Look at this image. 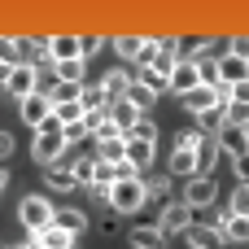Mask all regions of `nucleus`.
Segmentation results:
<instances>
[{
	"mask_svg": "<svg viewBox=\"0 0 249 249\" xmlns=\"http://www.w3.org/2000/svg\"><path fill=\"white\" fill-rule=\"evenodd\" d=\"M245 123H249V101H232V105L223 109V127H236V131H241Z\"/></svg>",
	"mask_w": 249,
	"mask_h": 249,
	"instance_id": "obj_30",
	"label": "nucleus"
},
{
	"mask_svg": "<svg viewBox=\"0 0 249 249\" xmlns=\"http://www.w3.org/2000/svg\"><path fill=\"white\" fill-rule=\"evenodd\" d=\"M140 118H144V114H140V109H136L131 101H114V105H109V123H114V127H118L123 136H131V127H136Z\"/></svg>",
	"mask_w": 249,
	"mask_h": 249,
	"instance_id": "obj_13",
	"label": "nucleus"
},
{
	"mask_svg": "<svg viewBox=\"0 0 249 249\" xmlns=\"http://www.w3.org/2000/svg\"><path fill=\"white\" fill-rule=\"evenodd\" d=\"M188 245L193 249H228L219 228H188Z\"/></svg>",
	"mask_w": 249,
	"mask_h": 249,
	"instance_id": "obj_17",
	"label": "nucleus"
},
{
	"mask_svg": "<svg viewBox=\"0 0 249 249\" xmlns=\"http://www.w3.org/2000/svg\"><path fill=\"white\" fill-rule=\"evenodd\" d=\"M184 105H188L193 114H206V109H219V105H214V83H210V88H206V83H201V88H193V92L184 96Z\"/></svg>",
	"mask_w": 249,
	"mask_h": 249,
	"instance_id": "obj_19",
	"label": "nucleus"
},
{
	"mask_svg": "<svg viewBox=\"0 0 249 249\" xmlns=\"http://www.w3.org/2000/svg\"><path fill=\"white\" fill-rule=\"evenodd\" d=\"M105 201L114 206V214H136L140 206H149L144 179H140V175H123V179H114L109 193H105Z\"/></svg>",
	"mask_w": 249,
	"mask_h": 249,
	"instance_id": "obj_1",
	"label": "nucleus"
},
{
	"mask_svg": "<svg viewBox=\"0 0 249 249\" xmlns=\"http://www.w3.org/2000/svg\"><path fill=\"white\" fill-rule=\"evenodd\" d=\"M228 53H232V57H245V61H249V35H232Z\"/></svg>",
	"mask_w": 249,
	"mask_h": 249,
	"instance_id": "obj_40",
	"label": "nucleus"
},
{
	"mask_svg": "<svg viewBox=\"0 0 249 249\" xmlns=\"http://www.w3.org/2000/svg\"><path fill=\"white\" fill-rule=\"evenodd\" d=\"M214 197H219V184H214V175H193L179 201H184L188 210H210V206H214Z\"/></svg>",
	"mask_w": 249,
	"mask_h": 249,
	"instance_id": "obj_4",
	"label": "nucleus"
},
{
	"mask_svg": "<svg viewBox=\"0 0 249 249\" xmlns=\"http://www.w3.org/2000/svg\"><path fill=\"white\" fill-rule=\"evenodd\" d=\"M101 48H105V39H101V35H83V39H79V57H83V61H88V57H96Z\"/></svg>",
	"mask_w": 249,
	"mask_h": 249,
	"instance_id": "obj_35",
	"label": "nucleus"
},
{
	"mask_svg": "<svg viewBox=\"0 0 249 249\" xmlns=\"http://www.w3.org/2000/svg\"><path fill=\"white\" fill-rule=\"evenodd\" d=\"M44 184H48L53 193H70V188H79L74 175H70L66 166H48V171H44Z\"/></svg>",
	"mask_w": 249,
	"mask_h": 249,
	"instance_id": "obj_23",
	"label": "nucleus"
},
{
	"mask_svg": "<svg viewBox=\"0 0 249 249\" xmlns=\"http://www.w3.org/2000/svg\"><path fill=\"white\" fill-rule=\"evenodd\" d=\"M219 232H223V241H236V245H245V241H249V219H241V214H228Z\"/></svg>",
	"mask_w": 249,
	"mask_h": 249,
	"instance_id": "obj_22",
	"label": "nucleus"
},
{
	"mask_svg": "<svg viewBox=\"0 0 249 249\" xmlns=\"http://www.w3.org/2000/svg\"><path fill=\"white\" fill-rule=\"evenodd\" d=\"M18 219H22V228L35 236V232L53 228V219H57V206H53L44 193H31V197H22V201H18Z\"/></svg>",
	"mask_w": 249,
	"mask_h": 249,
	"instance_id": "obj_2",
	"label": "nucleus"
},
{
	"mask_svg": "<svg viewBox=\"0 0 249 249\" xmlns=\"http://www.w3.org/2000/svg\"><path fill=\"white\" fill-rule=\"evenodd\" d=\"M0 61L4 66H18V44L13 39H0Z\"/></svg>",
	"mask_w": 249,
	"mask_h": 249,
	"instance_id": "obj_41",
	"label": "nucleus"
},
{
	"mask_svg": "<svg viewBox=\"0 0 249 249\" xmlns=\"http://www.w3.org/2000/svg\"><path fill=\"white\" fill-rule=\"evenodd\" d=\"M249 144H245V131H236V127H223L219 131V153H232V158H241Z\"/></svg>",
	"mask_w": 249,
	"mask_h": 249,
	"instance_id": "obj_21",
	"label": "nucleus"
},
{
	"mask_svg": "<svg viewBox=\"0 0 249 249\" xmlns=\"http://www.w3.org/2000/svg\"><path fill=\"white\" fill-rule=\"evenodd\" d=\"M31 249H74V236L66 232V228H44V232H35L31 236Z\"/></svg>",
	"mask_w": 249,
	"mask_h": 249,
	"instance_id": "obj_11",
	"label": "nucleus"
},
{
	"mask_svg": "<svg viewBox=\"0 0 249 249\" xmlns=\"http://www.w3.org/2000/svg\"><path fill=\"white\" fill-rule=\"evenodd\" d=\"M127 140H144V144H158V123L153 118H140L136 127H131V136Z\"/></svg>",
	"mask_w": 249,
	"mask_h": 249,
	"instance_id": "obj_31",
	"label": "nucleus"
},
{
	"mask_svg": "<svg viewBox=\"0 0 249 249\" xmlns=\"http://www.w3.org/2000/svg\"><path fill=\"white\" fill-rule=\"evenodd\" d=\"M31 149H35V162L53 166V162H57L66 149H70V144H66V131H61V123H57V118H48V123L35 131V144H31Z\"/></svg>",
	"mask_w": 249,
	"mask_h": 249,
	"instance_id": "obj_3",
	"label": "nucleus"
},
{
	"mask_svg": "<svg viewBox=\"0 0 249 249\" xmlns=\"http://www.w3.org/2000/svg\"><path fill=\"white\" fill-rule=\"evenodd\" d=\"M175 144H179V149H201V144H206V136H201V131L193 127V131H184V136H179Z\"/></svg>",
	"mask_w": 249,
	"mask_h": 249,
	"instance_id": "obj_39",
	"label": "nucleus"
},
{
	"mask_svg": "<svg viewBox=\"0 0 249 249\" xmlns=\"http://www.w3.org/2000/svg\"><path fill=\"white\" fill-rule=\"evenodd\" d=\"M127 245H131V249H166V236L158 232V223H153V228H144V223H140V228H131V232H127Z\"/></svg>",
	"mask_w": 249,
	"mask_h": 249,
	"instance_id": "obj_14",
	"label": "nucleus"
},
{
	"mask_svg": "<svg viewBox=\"0 0 249 249\" xmlns=\"http://www.w3.org/2000/svg\"><path fill=\"white\" fill-rule=\"evenodd\" d=\"M127 88H131V74L127 70H109L105 79H101V92H105V101L114 105V101H123L127 96Z\"/></svg>",
	"mask_w": 249,
	"mask_h": 249,
	"instance_id": "obj_15",
	"label": "nucleus"
},
{
	"mask_svg": "<svg viewBox=\"0 0 249 249\" xmlns=\"http://www.w3.org/2000/svg\"><path fill=\"white\" fill-rule=\"evenodd\" d=\"M197 171H201L197 149H179V144H175V149H171V175H188V179H193Z\"/></svg>",
	"mask_w": 249,
	"mask_h": 249,
	"instance_id": "obj_16",
	"label": "nucleus"
},
{
	"mask_svg": "<svg viewBox=\"0 0 249 249\" xmlns=\"http://www.w3.org/2000/svg\"><path fill=\"white\" fill-rule=\"evenodd\" d=\"M144 193H149V201H162V206H166V197H171V175L149 179V184H144Z\"/></svg>",
	"mask_w": 249,
	"mask_h": 249,
	"instance_id": "obj_32",
	"label": "nucleus"
},
{
	"mask_svg": "<svg viewBox=\"0 0 249 249\" xmlns=\"http://www.w3.org/2000/svg\"><path fill=\"white\" fill-rule=\"evenodd\" d=\"M9 153H13V136H9V131H4V127H0V162H4V158H9Z\"/></svg>",
	"mask_w": 249,
	"mask_h": 249,
	"instance_id": "obj_44",
	"label": "nucleus"
},
{
	"mask_svg": "<svg viewBox=\"0 0 249 249\" xmlns=\"http://www.w3.org/2000/svg\"><path fill=\"white\" fill-rule=\"evenodd\" d=\"M228 214H241V219H249V188H245V184H236V193H232V206H228Z\"/></svg>",
	"mask_w": 249,
	"mask_h": 249,
	"instance_id": "obj_34",
	"label": "nucleus"
},
{
	"mask_svg": "<svg viewBox=\"0 0 249 249\" xmlns=\"http://www.w3.org/2000/svg\"><path fill=\"white\" fill-rule=\"evenodd\" d=\"M127 158V136H101L96 140V162L101 166H123Z\"/></svg>",
	"mask_w": 249,
	"mask_h": 249,
	"instance_id": "obj_10",
	"label": "nucleus"
},
{
	"mask_svg": "<svg viewBox=\"0 0 249 249\" xmlns=\"http://www.w3.org/2000/svg\"><path fill=\"white\" fill-rule=\"evenodd\" d=\"M197 162H201V166H214V162H219V140H206V144L197 149Z\"/></svg>",
	"mask_w": 249,
	"mask_h": 249,
	"instance_id": "obj_38",
	"label": "nucleus"
},
{
	"mask_svg": "<svg viewBox=\"0 0 249 249\" xmlns=\"http://www.w3.org/2000/svg\"><path fill=\"white\" fill-rule=\"evenodd\" d=\"M105 123H109V105H105V109H88V114H83V131H88V136H96Z\"/></svg>",
	"mask_w": 249,
	"mask_h": 249,
	"instance_id": "obj_33",
	"label": "nucleus"
},
{
	"mask_svg": "<svg viewBox=\"0 0 249 249\" xmlns=\"http://www.w3.org/2000/svg\"><path fill=\"white\" fill-rule=\"evenodd\" d=\"M236 179H241V184L249 188V149L241 153V158H236Z\"/></svg>",
	"mask_w": 249,
	"mask_h": 249,
	"instance_id": "obj_42",
	"label": "nucleus"
},
{
	"mask_svg": "<svg viewBox=\"0 0 249 249\" xmlns=\"http://www.w3.org/2000/svg\"><path fill=\"white\" fill-rule=\"evenodd\" d=\"M96 171H101V162H96V158H79V162L70 166V175H74V184H88V188L96 184Z\"/></svg>",
	"mask_w": 249,
	"mask_h": 249,
	"instance_id": "obj_27",
	"label": "nucleus"
},
{
	"mask_svg": "<svg viewBox=\"0 0 249 249\" xmlns=\"http://www.w3.org/2000/svg\"><path fill=\"white\" fill-rule=\"evenodd\" d=\"M232 101H249V83H241V88H232Z\"/></svg>",
	"mask_w": 249,
	"mask_h": 249,
	"instance_id": "obj_45",
	"label": "nucleus"
},
{
	"mask_svg": "<svg viewBox=\"0 0 249 249\" xmlns=\"http://www.w3.org/2000/svg\"><path fill=\"white\" fill-rule=\"evenodd\" d=\"M4 188H9V171L0 166V193H4Z\"/></svg>",
	"mask_w": 249,
	"mask_h": 249,
	"instance_id": "obj_46",
	"label": "nucleus"
},
{
	"mask_svg": "<svg viewBox=\"0 0 249 249\" xmlns=\"http://www.w3.org/2000/svg\"><path fill=\"white\" fill-rule=\"evenodd\" d=\"M214 53H219V44H214V39H201V44L193 48V57H188V61H197V66H201V61H214Z\"/></svg>",
	"mask_w": 249,
	"mask_h": 249,
	"instance_id": "obj_36",
	"label": "nucleus"
},
{
	"mask_svg": "<svg viewBox=\"0 0 249 249\" xmlns=\"http://www.w3.org/2000/svg\"><path fill=\"white\" fill-rule=\"evenodd\" d=\"M18 109H22V123H26V127H35V131H39V127L53 118V101H48L44 92H35V96L18 101Z\"/></svg>",
	"mask_w": 249,
	"mask_h": 249,
	"instance_id": "obj_7",
	"label": "nucleus"
},
{
	"mask_svg": "<svg viewBox=\"0 0 249 249\" xmlns=\"http://www.w3.org/2000/svg\"><path fill=\"white\" fill-rule=\"evenodd\" d=\"M197 118H201V127H197L201 136H206V131H214V127L223 131V109H206V114H197Z\"/></svg>",
	"mask_w": 249,
	"mask_h": 249,
	"instance_id": "obj_37",
	"label": "nucleus"
},
{
	"mask_svg": "<svg viewBox=\"0 0 249 249\" xmlns=\"http://www.w3.org/2000/svg\"><path fill=\"white\" fill-rule=\"evenodd\" d=\"M53 223H57V228H66V232L74 236V232H83V228H88V214H83V210H57V219H53Z\"/></svg>",
	"mask_w": 249,
	"mask_h": 249,
	"instance_id": "obj_29",
	"label": "nucleus"
},
{
	"mask_svg": "<svg viewBox=\"0 0 249 249\" xmlns=\"http://www.w3.org/2000/svg\"><path fill=\"white\" fill-rule=\"evenodd\" d=\"M66 131V144H74V140H88V131H83V123H74V127H61Z\"/></svg>",
	"mask_w": 249,
	"mask_h": 249,
	"instance_id": "obj_43",
	"label": "nucleus"
},
{
	"mask_svg": "<svg viewBox=\"0 0 249 249\" xmlns=\"http://www.w3.org/2000/svg\"><path fill=\"white\" fill-rule=\"evenodd\" d=\"M4 92H9V96H18V101L35 96V92H39V70H35V66H13V70H9V79H4Z\"/></svg>",
	"mask_w": 249,
	"mask_h": 249,
	"instance_id": "obj_5",
	"label": "nucleus"
},
{
	"mask_svg": "<svg viewBox=\"0 0 249 249\" xmlns=\"http://www.w3.org/2000/svg\"><path fill=\"white\" fill-rule=\"evenodd\" d=\"M9 249H31V241H22V245H9Z\"/></svg>",
	"mask_w": 249,
	"mask_h": 249,
	"instance_id": "obj_48",
	"label": "nucleus"
},
{
	"mask_svg": "<svg viewBox=\"0 0 249 249\" xmlns=\"http://www.w3.org/2000/svg\"><path fill=\"white\" fill-rule=\"evenodd\" d=\"M193 88H201V74H197V66H193V61H184V57H179V61H175V70H171V92H175V96H188Z\"/></svg>",
	"mask_w": 249,
	"mask_h": 249,
	"instance_id": "obj_9",
	"label": "nucleus"
},
{
	"mask_svg": "<svg viewBox=\"0 0 249 249\" xmlns=\"http://www.w3.org/2000/svg\"><path fill=\"white\" fill-rule=\"evenodd\" d=\"M83 70H88V61H83V57H79V61H61V66H53V79H57V83H74V88H79V83H83Z\"/></svg>",
	"mask_w": 249,
	"mask_h": 249,
	"instance_id": "obj_20",
	"label": "nucleus"
},
{
	"mask_svg": "<svg viewBox=\"0 0 249 249\" xmlns=\"http://www.w3.org/2000/svg\"><path fill=\"white\" fill-rule=\"evenodd\" d=\"M193 228V210L184 201H166L162 206V219H158V232L162 236H175V232H188Z\"/></svg>",
	"mask_w": 249,
	"mask_h": 249,
	"instance_id": "obj_6",
	"label": "nucleus"
},
{
	"mask_svg": "<svg viewBox=\"0 0 249 249\" xmlns=\"http://www.w3.org/2000/svg\"><path fill=\"white\" fill-rule=\"evenodd\" d=\"M241 131H245V144H249V123H245V127H241Z\"/></svg>",
	"mask_w": 249,
	"mask_h": 249,
	"instance_id": "obj_49",
	"label": "nucleus"
},
{
	"mask_svg": "<svg viewBox=\"0 0 249 249\" xmlns=\"http://www.w3.org/2000/svg\"><path fill=\"white\" fill-rule=\"evenodd\" d=\"M214 66H219V83H223V88H241V83H249V61L245 57H232V53H228V57H219Z\"/></svg>",
	"mask_w": 249,
	"mask_h": 249,
	"instance_id": "obj_8",
	"label": "nucleus"
},
{
	"mask_svg": "<svg viewBox=\"0 0 249 249\" xmlns=\"http://www.w3.org/2000/svg\"><path fill=\"white\" fill-rule=\"evenodd\" d=\"M79 105H83V114H88V109H105L109 101H105L101 83H83V88H79Z\"/></svg>",
	"mask_w": 249,
	"mask_h": 249,
	"instance_id": "obj_26",
	"label": "nucleus"
},
{
	"mask_svg": "<svg viewBox=\"0 0 249 249\" xmlns=\"http://www.w3.org/2000/svg\"><path fill=\"white\" fill-rule=\"evenodd\" d=\"M123 101H131V105H136V109H140V114H144V109H153V105H158V96H153V92H149V88H144V83H136V79H131V88H127V96H123Z\"/></svg>",
	"mask_w": 249,
	"mask_h": 249,
	"instance_id": "obj_25",
	"label": "nucleus"
},
{
	"mask_svg": "<svg viewBox=\"0 0 249 249\" xmlns=\"http://www.w3.org/2000/svg\"><path fill=\"white\" fill-rule=\"evenodd\" d=\"M123 162H127V171H136V166H140V171L153 166V144H144V140H127V158H123Z\"/></svg>",
	"mask_w": 249,
	"mask_h": 249,
	"instance_id": "obj_18",
	"label": "nucleus"
},
{
	"mask_svg": "<svg viewBox=\"0 0 249 249\" xmlns=\"http://www.w3.org/2000/svg\"><path fill=\"white\" fill-rule=\"evenodd\" d=\"M48 57H53V66L79 61V35H53V39H48Z\"/></svg>",
	"mask_w": 249,
	"mask_h": 249,
	"instance_id": "obj_12",
	"label": "nucleus"
},
{
	"mask_svg": "<svg viewBox=\"0 0 249 249\" xmlns=\"http://www.w3.org/2000/svg\"><path fill=\"white\" fill-rule=\"evenodd\" d=\"M140 48H144L140 35H118V39H114V53H118L123 61H140Z\"/></svg>",
	"mask_w": 249,
	"mask_h": 249,
	"instance_id": "obj_24",
	"label": "nucleus"
},
{
	"mask_svg": "<svg viewBox=\"0 0 249 249\" xmlns=\"http://www.w3.org/2000/svg\"><path fill=\"white\" fill-rule=\"evenodd\" d=\"M9 70H13V66H4V61H0V83H4V79H9Z\"/></svg>",
	"mask_w": 249,
	"mask_h": 249,
	"instance_id": "obj_47",
	"label": "nucleus"
},
{
	"mask_svg": "<svg viewBox=\"0 0 249 249\" xmlns=\"http://www.w3.org/2000/svg\"><path fill=\"white\" fill-rule=\"evenodd\" d=\"M53 118H57L61 127H74V123H83V105H79V101H66V105H53Z\"/></svg>",
	"mask_w": 249,
	"mask_h": 249,
	"instance_id": "obj_28",
	"label": "nucleus"
}]
</instances>
